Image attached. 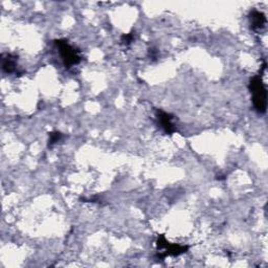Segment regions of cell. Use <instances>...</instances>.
I'll return each mask as SVG.
<instances>
[{
  "instance_id": "obj_7",
  "label": "cell",
  "mask_w": 268,
  "mask_h": 268,
  "mask_svg": "<svg viewBox=\"0 0 268 268\" xmlns=\"http://www.w3.org/2000/svg\"><path fill=\"white\" fill-rule=\"evenodd\" d=\"M63 138V134L59 131H55L49 133V141H48V147H53L55 144H57L61 139Z\"/></svg>"
},
{
  "instance_id": "obj_1",
  "label": "cell",
  "mask_w": 268,
  "mask_h": 268,
  "mask_svg": "<svg viewBox=\"0 0 268 268\" xmlns=\"http://www.w3.org/2000/svg\"><path fill=\"white\" fill-rule=\"evenodd\" d=\"M266 70V63L261 67V72L259 75L250 79L249 82V90L251 93V100L257 112L265 113L267 108V90L262 81V75Z\"/></svg>"
},
{
  "instance_id": "obj_2",
  "label": "cell",
  "mask_w": 268,
  "mask_h": 268,
  "mask_svg": "<svg viewBox=\"0 0 268 268\" xmlns=\"http://www.w3.org/2000/svg\"><path fill=\"white\" fill-rule=\"evenodd\" d=\"M55 44L58 48L61 60L67 70L72 69L73 66L78 65L81 62L82 58L80 56V52L73 45H71L69 41L60 39V40H56Z\"/></svg>"
},
{
  "instance_id": "obj_3",
  "label": "cell",
  "mask_w": 268,
  "mask_h": 268,
  "mask_svg": "<svg viewBox=\"0 0 268 268\" xmlns=\"http://www.w3.org/2000/svg\"><path fill=\"white\" fill-rule=\"evenodd\" d=\"M157 249L158 250H163V251H158L157 259H164L168 256H179L181 254H184L188 250V246L183 245H178V244H171L168 242L164 238L163 234H160L156 241Z\"/></svg>"
},
{
  "instance_id": "obj_8",
  "label": "cell",
  "mask_w": 268,
  "mask_h": 268,
  "mask_svg": "<svg viewBox=\"0 0 268 268\" xmlns=\"http://www.w3.org/2000/svg\"><path fill=\"white\" fill-rule=\"evenodd\" d=\"M134 39V35L133 32H130V34H126V35H123L122 38H121V42L124 44V45H129Z\"/></svg>"
},
{
  "instance_id": "obj_5",
  "label": "cell",
  "mask_w": 268,
  "mask_h": 268,
  "mask_svg": "<svg viewBox=\"0 0 268 268\" xmlns=\"http://www.w3.org/2000/svg\"><path fill=\"white\" fill-rule=\"evenodd\" d=\"M249 23L250 27L255 31H260L265 27L266 24V17L265 15L257 10L251 11L249 14Z\"/></svg>"
},
{
  "instance_id": "obj_6",
  "label": "cell",
  "mask_w": 268,
  "mask_h": 268,
  "mask_svg": "<svg viewBox=\"0 0 268 268\" xmlns=\"http://www.w3.org/2000/svg\"><path fill=\"white\" fill-rule=\"evenodd\" d=\"M3 70L8 74L17 73V57L12 54L3 55Z\"/></svg>"
},
{
  "instance_id": "obj_4",
  "label": "cell",
  "mask_w": 268,
  "mask_h": 268,
  "mask_svg": "<svg viewBox=\"0 0 268 268\" xmlns=\"http://www.w3.org/2000/svg\"><path fill=\"white\" fill-rule=\"evenodd\" d=\"M155 116L159 127L166 134H172L176 131V125L174 124V115L161 109H156Z\"/></svg>"
}]
</instances>
